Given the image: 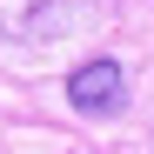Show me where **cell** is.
Listing matches in <instances>:
<instances>
[{"instance_id": "obj_1", "label": "cell", "mask_w": 154, "mask_h": 154, "mask_svg": "<svg viewBox=\"0 0 154 154\" xmlns=\"http://www.w3.org/2000/svg\"><path fill=\"white\" fill-rule=\"evenodd\" d=\"M107 7V0H0V40H60Z\"/></svg>"}, {"instance_id": "obj_2", "label": "cell", "mask_w": 154, "mask_h": 154, "mask_svg": "<svg viewBox=\"0 0 154 154\" xmlns=\"http://www.w3.org/2000/svg\"><path fill=\"white\" fill-rule=\"evenodd\" d=\"M67 100H74V114H121V100H127V74L121 60H81L67 74Z\"/></svg>"}]
</instances>
